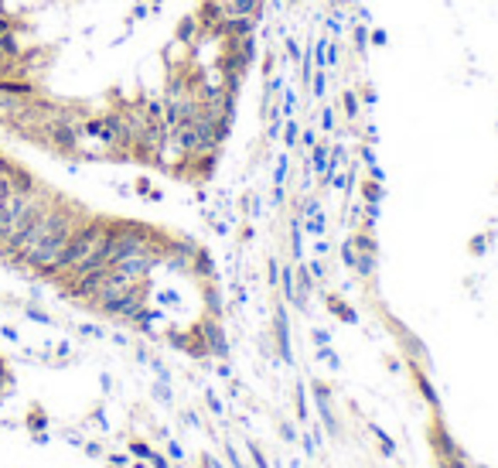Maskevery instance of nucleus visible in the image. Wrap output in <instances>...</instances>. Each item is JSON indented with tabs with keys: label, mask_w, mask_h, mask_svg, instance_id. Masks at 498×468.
Segmentation results:
<instances>
[{
	"label": "nucleus",
	"mask_w": 498,
	"mask_h": 468,
	"mask_svg": "<svg viewBox=\"0 0 498 468\" xmlns=\"http://www.w3.org/2000/svg\"><path fill=\"white\" fill-rule=\"evenodd\" d=\"M362 198H365L369 206H379V202H382V178H369V181H362Z\"/></svg>",
	"instance_id": "nucleus-3"
},
{
	"label": "nucleus",
	"mask_w": 498,
	"mask_h": 468,
	"mask_svg": "<svg viewBox=\"0 0 498 468\" xmlns=\"http://www.w3.org/2000/svg\"><path fill=\"white\" fill-rule=\"evenodd\" d=\"M134 468H147V465H144V462H140V465H134Z\"/></svg>",
	"instance_id": "nucleus-17"
},
{
	"label": "nucleus",
	"mask_w": 498,
	"mask_h": 468,
	"mask_svg": "<svg viewBox=\"0 0 498 468\" xmlns=\"http://www.w3.org/2000/svg\"><path fill=\"white\" fill-rule=\"evenodd\" d=\"M130 451H134V458H140V462H147V458L154 454V448L144 445V441H130Z\"/></svg>",
	"instance_id": "nucleus-7"
},
{
	"label": "nucleus",
	"mask_w": 498,
	"mask_h": 468,
	"mask_svg": "<svg viewBox=\"0 0 498 468\" xmlns=\"http://www.w3.org/2000/svg\"><path fill=\"white\" fill-rule=\"evenodd\" d=\"M109 465H113V468H126V454H109Z\"/></svg>",
	"instance_id": "nucleus-13"
},
{
	"label": "nucleus",
	"mask_w": 498,
	"mask_h": 468,
	"mask_svg": "<svg viewBox=\"0 0 498 468\" xmlns=\"http://www.w3.org/2000/svg\"><path fill=\"white\" fill-rule=\"evenodd\" d=\"M467 250H471V253H475V257H481V253H485V250H488V236H475V240H471V243H467Z\"/></svg>",
	"instance_id": "nucleus-8"
},
{
	"label": "nucleus",
	"mask_w": 498,
	"mask_h": 468,
	"mask_svg": "<svg viewBox=\"0 0 498 468\" xmlns=\"http://www.w3.org/2000/svg\"><path fill=\"white\" fill-rule=\"evenodd\" d=\"M437 462H440V468H471L467 458H450V454H437Z\"/></svg>",
	"instance_id": "nucleus-6"
},
{
	"label": "nucleus",
	"mask_w": 498,
	"mask_h": 468,
	"mask_svg": "<svg viewBox=\"0 0 498 468\" xmlns=\"http://www.w3.org/2000/svg\"><path fill=\"white\" fill-rule=\"evenodd\" d=\"M24 314H28V318H35V321H41V325H48V321H52L48 314H45V312H38V308H28Z\"/></svg>",
	"instance_id": "nucleus-11"
},
{
	"label": "nucleus",
	"mask_w": 498,
	"mask_h": 468,
	"mask_svg": "<svg viewBox=\"0 0 498 468\" xmlns=\"http://www.w3.org/2000/svg\"><path fill=\"white\" fill-rule=\"evenodd\" d=\"M328 308H331V312L338 314V318H342V321H348V325H355V321H359V314L352 312V308H348V304H345L342 297H328Z\"/></svg>",
	"instance_id": "nucleus-4"
},
{
	"label": "nucleus",
	"mask_w": 498,
	"mask_h": 468,
	"mask_svg": "<svg viewBox=\"0 0 498 468\" xmlns=\"http://www.w3.org/2000/svg\"><path fill=\"white\" fill-rule=\"evenodd\" d=\"M202 468H219V462L212 454H202Z\"/></svg>",
	"instance_id": "nucleus-16"
},
{
	"label": "nucleus",
	"mask_w": 498,
	"mask_h": 468,
	"mask_svg": "<svg viewBox=\"0 0 498 468\" xmlns=\"http://www.w3.org/2000/svg\"><path fill=\"white\" fill-rule=\"evenodd\" d=\"M147 462H151V465H154V468H171V465H168V462H164V458H161V454H157V451H154V454H151V458H147Z\"/></svg>",
	"instance_id": "nucleus-14"
},
{
	"label": "nucleus",
	"mask_w": 498,
	"mask_h": 468,
	"mask_svg": "<svg viewBox=\"0 0 498 468\" xmlns=\"http://www.w3.org/2000/svg\"><path fill=\"white\" fill-rule=\"evenodd\" d=\"M249 454H253V465H256V468H270V462H266V454H263V451H259L256 445L249 448Z\"/></svg>",
	"instance_id": "nucleus-10"
},
{
	"label": "nucleus",
	"mask_w": 498,
	"mask_h": 468,
	"mask_svg": "<svg viewBox=\"0 0 498 468\" xmlns=\"http://www.w3.org/2000/svg\"><path fill=\"white\" fill-rule=\"evenodd\" d=\"M174 41H178V45H185L188 52H195V48L205 41L198 18H181V21H178V28H174Z\"/></svg>",
	"instance_id": "nucleus-1"
},
{
	"label": "nucleus",
	"mask_w": 498,
	"mask_h": 468,
	"mask_svg": "<svg viewBox=\"0 0 498 468\" xmlns=\"http://www.w3.org/2000/svg\"><path fill=\"white\" fill-rule=\"evenodd\" d=\"M168 454H171V462H181V454H185V451H181V445H178V441H171Z\"/></svg>",
	"instance_id": "nucleus-12"
},
{
	"label": "nucleus",
	"mask_w": 498,
	"mask_h": 468,
	"mask_svg": "<svg viewBox=\"0 0 498 468\" xmlns=\"http://www.w3.org/2000/svg\"><path fill=\"white\" fill-rule=\"evenodd\" d=\"M45 424H48V420H45V414H41V410H31V417H28V427H31V431H41Z\"/></svg>",
	"instance_id": "nucleus-9"
},
{
	"label": "nucleus",
	"mask_w": 498,
	"mask_h": 468,
	"mask_svg": "<svg viewBox=\"0 0 498 468\" xmlns=\"http://www.w3.org/2000/svg\"><path fill=\"white\" fill-rule=\"evenodd\" d=\"M413 380H416V390L423 393V400H427L430 407H433V410H440V397H437V390L430 386V380L420 373V369H416V366H413Z\"/></svg>",
	"instance_id": "nucleus-2"
},
{
	"label": "nucleus",
	"mask_w": 498,
	"mask_h": 468,
	"mask_svg": "<svg viewBox=\"0 0 498 468\" xmlns=\"http://www.w3.org/2000/svg\"><path fill=\"white\" fill-rule=\"evenodd\" d=\"M4 390H7V369H4V359H0V397H4Z\"/></svg>",
	"instance_id": "nucleus-15"
},
{
	"label": "nucleus",
	"mask_w": 498,
	"mask_h": 468,
	"mask_svg": "<svg viewBox=\"0 0 498 468\" xmlns=\"http://www.w3.org/2000/svg\"><path fill=\"white\" fill-rule=\"evenodd\" d=\"M369 434H372V437H376L379 445H382V451H386V454H393V451H396L393 437H389V434L382 431V427H379V424H369Z\"/></svg>",
	"instance_id": "nucleus-5"
}]
</instances>
